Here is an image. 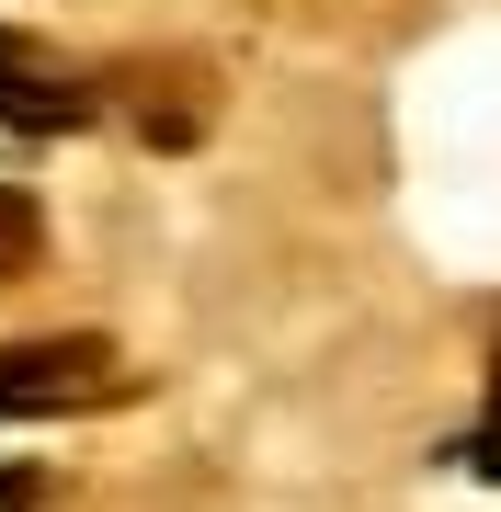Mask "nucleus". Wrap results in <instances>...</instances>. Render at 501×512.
<instances>
[{"label": "nucleus", "instance_id": "39448f33", "mask_svg": "<svg viewBox=\"0 0 501 512\" xmlns=\"http://www.w3.org/2000/svg\"><path fill=\"white\" fill-rule=\"evenodd\" d=\"M490 456H501V365H490Z\"/></svg>", "mask_w": 501, "mask_h": 512}, {"label": "nucleus", "instance_id": "f257e3e1", "mask_svg": "<svg viewBox=\"0 0 501 512\" xmlns=\"http://www.w3.org/2000/svg\"><path fill=\"white\" fill-rule=\"evenodd\" d=\"M114 353L103 342H12L0 353V410H69V399H103Z\"/></svg>", "mask_w": 501, "mask_h": 512}, {"label": "nucleus", "instance_id": "20e7f679", "mask_svg": "<svg viewBox=\"0 0 501 512\" xmlns=\"http://www.w3.org/2000/svg\"><path fill=\"white\" fill-rule=\"evenodd\" d=\"M0 512H35V478H0Z\"/></svg>", "mask_w": 501, "mask_h": 512}, {"label": "nucleus", "instance_id": "f03ea898", "mask_svg": "<svg viewBox=\"0 0 501 512\" xmlns=\"http://www.w3.org/2000/svg\"><path fill=\"white\" fill-rule=\"evenodd\" d=\"M80 114H92V92H80V80L69 69H46V57L35 46H12V35H0V126H80Z\"/></svg>", "mask_w": 501, "mask_h": 512}, {"label": "nucleus", "instance_id": "7ed1b4c3", "mask_svg": "<svg viewBox=\"0 0 501 512\" xmlns=\"http://www.w3.org/2000/svg\"><path fill=\"white\" fill-rule=\"evenodd\" d=\"M23 262H35V205L0 194V274H23Z\"/></svg>", "mask_w": 501, "mask_h": 512}]
</instances>
